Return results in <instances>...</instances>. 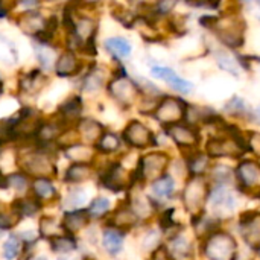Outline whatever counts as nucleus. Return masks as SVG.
<instances>
[{"instance_id": "50", "label": "nucleus", "mask_w": 260, "mask_h": 260, "mask_svg": "<svg viewBox=\"0 0 260 260\" xmlns=\"http://www.w3.org/2000/svg\"><path fill=\"white\" fill-rule=\"evenodd\" d=\"M177 6L175 2H158L155 6H154V14H158V15H168L172 12V9Z\"/></svg>"}, {"instance_id": "54", "label": "nucleus", "mask_w": 260, "mask_h": 260, "mask_svg": "<svg viewBox=\"0 0 260 260\" xmlns=\"http://www.w3.org/2000/svg\"><path fill=\"white\" fill-rule=\"evenodd\" d=\"M256 119H257V122L260 123V107H259V110L256 111Z\"/></svg>"}, {"instance_id": "8", "label": "nucleus", "mask_w": 260, "mask_h": 260, "mask_svg": "<svg viewBox=\"0 0 260 260\" xmlns=\"http://www.w3.org/2000/svg\"><path fill=\"white\" fill-rule=\"evenodd\" d=\"M108 91L123 107H131L140 96V88H139L137 82H134L125 73L117 75L108 84Z\"/></svg>"}, {"instance_id": "44", "label": "nucleus", "mask_w": 260, "mask_h": 260, "mask_svg": "<svg viewBox=\"0 0 260 260\" xmlns=\"http://www.w3.org/2000/svg\"><path fill=\"white\" fill-rule=\"evenodd\" d=\"M20 251V239L17 236H11L3 245V256L6 259H15Z\"/></svg>"}, {"instance_id": "53", "label": "nucleus", "mask_w": 260, "mask_h": 260, "mask_svg": "<svg viewBox=\"0 0 260 260\" xmlns=\"http://www.w3.org/2000/svg\"><path fill=\"white\" fill-rule=\"evenodd\" d=\"M38 3L37 2H21V6H24V8H30V6H37Z\"/></svg>"}, {"instance_id": "31", "label": "nucleus", "mask_w": 260, "mask_h": 260, "mask_svg": "<svg viewBox=\"0 0 260 260\" xmlns=\"http://www.w3.org/2000/svg\"><path fill=\"white\" fill-rule=\"evenodd\" d=\"M66 155L70 160H73L75 163H85V165H88V161L94 155V151L90 146H87V145H70L66 149Z\"/></svg>"}, {"instance_id": "51", "label": "nucleus", "mask_w": 260, "mask_h": 260, "mask_svg": "<svg viewBox=\"0 0 260 260\" xmlns=\"http://www.w3.org/2000/svg\"><path fill=\"white\" fill-rule=\"evenodd\" d=\"M84 201H85V192H84V190H81V189H76V190L70 192V197H69V204H72V206L75 207V206H81Z\"/></svg>"}, {"instance_id": "2", "label": "nucleus", "mask_w": 260, "mask_h": 260, "mask_svg": "<svg viewBox=\"0 0 260 260\" xmlns=\"http://www.w3.org/2000/svg\"><path fill=\"white\" fill-rule=\"evenodd\" d=\"M210 21V29L216 34V37L232 49L241 47L244 44L245 23L239 14H224L219 17H207Z\"/></svg>"}, {"instance_id": "10", "label": "nucleus", "mask_w": 260, "mask_h": 260, "mask_svg": "<svg viewBox=\"0 0 260 260\" xmlns=\"http://www.w3.org/2000/svg\"><path fill=\"white\" fill-rule=\"evenodd\" d=\"M236 181L242 189L251 190L259 186L260 163L253 158H242L235 171Z\"/></svg>"}, {"instance_id": "24", "label": "nucleus", "mask_w": 260, "mask_h": 260, "mask_svg": "<svg viewBox=\"0 0 260 260\" xmlns=\"http://www.w3.org/2000/svg\"><path fill=\"white\" fill-rule=\"evenodd\" d=\"M90 221V216L84 210H73L64 215L62 219V229L67 233H78L81 232Z\"/></svg>"}, {"instance_id": "32", "label": "nucleus", "mask_w": 260, "mask_h": 260, "mask_svg": "<svg viewBox=\"0 0 260 260\" xmlns=\"http://www.w3.org/2000/svg\"><path fill=\"white\" fill-rule=\"evenodd\" d=\"M120 146H122V140L114 133H104V136L96 143V149L101 151V152H104V154L117 152L120 149Z\"/></svg>"}, {"instance_id": "34", "label": "nucleus", "mask_w": 260, "mask_h": 260, "mask_svg": "<svg viewBox=\"0 0 260 260\" xmlns=\"http://www.w3.org/2000/svg\"><path fill=\"white\" fill-rule=\"evenodd\" d=\"M44 81H46V78L41 75V72L34 70V72H30L29 75H26L21 79L20 85H21V90H24L27 93H34V91H38L43 87Z\"/></svg>"}, {"instance_id": "48", "label": "nucleus", "mask_w": 260, "mask_h": 260, "mask_svg": "<svg viewBox=\"0 0 260 260\" xmlns=\"http://www.w3.org/2000/svg\"><path fill=\"white\" fill-rule=\"evenodd\" d=\"M8 184L14 187L17 192H21L27 187V178L23 174H12L8 177Z\"/></svg>"}, {"instance_id": "29", "label": "nucleus", "mask_w": 260, "mask_h": 260, "mask_svg": "<svg viewBox=\"0 0 260 260\" xmlns=\"http://www.w3.org/2000/svg\"><path fill=\"white\" fill-rule=\"evenodd\" d=\"M224 113L232 116V117L242 119V117H247L250 114V107L241 96H233L225 102Z\"/></svg>"}, {"instance_id": "4", "label": "nucleus", "mask_w": 260, "mask_h": 260, "mask_svg": "<svg viewBox=\"0 0 260 260\" xmlns=\"http://www.w3.org/2000/svg\"><path fill=\"white\" fill-rule=\"evenodd\" d=\"M171 163V157L166 152L154 151L143 155L139 160V166L134 174H131V184L155 181L166 174V169Z\"/></svg>"}, {"instance_id": "15", "label": "nucleus", "mask_w": 260, "mask_h": 260, "mask_svg": "<svg viewBox=\"0 0 260 260\" xmlns=\"http://www.w3.org/2000/svg\"><path fill=\"white\" fill-rule=\"evenodd\" d=\"M209 203L216 213L232 212L236 207V198L233 192L225 186H213V189H210Z\"/></svg>"}, {"instance_id": "52", "label": "nucleus", "mask_w": 260, "mask_h": 260, "mask_svg": "<svg viewBox=\"0 0 260 260\" xmlns=\"http://www.w3.org/2000/svg\"><path fill=\"white\" fill-rule=\"evenodd\" d=\"M9 184H8V177H5L0 171V189H6Z\"/></svg>"}, {"instance_id": "41", "label": "nucleus", "mask_w": 260, "mask_h": 260, "mask_svg": "<svg viewBox=\"0 0 260 260\" xmlns=\"http://www.w3.org/2000/svg\"><path fill=\"white\" fill-rule=\"evenodd\" d=\"M40 232H41V236H43V238H47V239L58 238L59 224L56 222L55 218L44 216V218H41V221H40Z\"/></svg>"}, {"instance_id": "25", "label": "nucleus", "mask_w": 260, "mask_h": 260, "mask_svg": "<svg viewBox=\"0 0 260 260\" xmlns=\"http://www.w3.org/2000/svg\"><path fill=\"white\" fill-rule=\"evenodd\" d=\"M210 180L215 186H225L229 187L235 180H236V175H235V171L222 163H215L212 165L210 171Z\"/></svg>"}, {"instance_id": "20", "label": "nucleus", "mask_w": 260, "mask_h": 260, "mask_svg": "<svg viewBox=\"0 0 260 260\" xmlns=\"http://www.w3.org/2000/svg\"><path fill=\"white\" fill-rule=\"evenodd\" d=\"M137 222H139V218L133 212V209L129 207V204L128 206H123V207H119L114 212L113 218H111L113 229H116L119 232H126V230L133 229Z\"/></svg>"}, {"instance_id": "56", "label": "nucleus", "mask_w": 260, "mask_h": 260, "mask_svg": "<svg viewBox=\"0 0 260 260\" xmlns=\"http://www.w3.org/2000/svg\"><path fill=\"white\" fill-rule=\"evenodd\" d=\"M257 254H259V257H260V245H259V248H257Z\"/></svg>"}, {"instance_id": "7", "label": "nucleus", "mask_w": 260, "mask_h": 260, "mask_svg": "<svg viewBox=\"0 0 260 260\" xmlns=\"http://www.w3.org/2000/svg\"><path fill=\"white\" fill-rule=\"evenodd\" d=\"M165 133L180 149H187L190 152H195L201 143V136H200L198 128H195L186 122L168 126V128H165Z\"/></svg>"}, {"instance_id": "14", "label": "nucleus", "mask_w": 260, "mask_h": 260, "mask_svg": "<svg viewBox=\"0 0 260 260\" xmlns=\"http://www.w3.org/2000/svg\"><path fill=\"white\" fill-rule=\"evenodd\" d=\"M172 260H192L193 259V244L190 239L181 233H175L169 238L165 245Z\"/></svg>"}, {"instance_id": "18", "label": "nucleus", "mask_w": 260, "mask_h": 260, "mask_svg": "<svg viewBox=\"0 0 260 260\" xmlns=\"http://www.w3.org/2000/svg\"><path fill=\"white\" fill-rule=\"evenodd\" d=\"M212 168V158L206 152H190L186 158V169L190 177H204Z\"/></svg>"}, {"instance_id": "1", "label": "nucleus", "mask_w": 260, "mask_h": 260, "mask_svg": "<svg viewBox=\"0 0 260 260\" xmlns=\"http://www.w3.org/2000/svg\"><path fill=\"white\" fill-rule=\"evenodd\" d=\"M247 151L245 136L239 134L235 126H227L224 134L210 137L206 143V154L210 158H241Z\"/></svg>"}, {"instance_id": "22", "label": "nucleus", "mask_w": 260, "mask_h": 260, "mask_svg": "<svg viewBox=\"0 0 260 260\" xmlns=\"http://www.w3.org/2000/svg\"><path fill=\"white\" fill-rule=\"evenodd\" d=\"M151 192L152 197H155L157 200L166 201L171 200L175 193V181L171 175L165 174L163 177H160L158 180L151 183Z\"/></svg>"}, {"instance_id": "3", "label": "nucleus", "mask_w": 260, "mask_h": 260, "mask_svg": "<svg viewBox=\"0 0 260 260\" xmlns=\"http://www.w3.org/2000/svg\"><path fill=\"white\" fill-rule=\"evenodd\" d=\"M203 254L207 260H238V242L225 230H216L203 239Z\"/></svg>"}, {"instance_id": "47", "label": "nucleus", "mask_w": 260, "mask_h": 260, "mask_svg": "<svg viewBox=\"0 0 260 260\" xmlns=\"http://www.w3.org/2000/svg\"><path fill=\"white\" fill-rule=\"evenodd\" d=\"M245 140H247V149L260 158V133H257V131L247 133Z\"/></svg>"}, {"instance_id": "9", "label": "nucleus", "mask_w": 260, "mask_h": 260, "mask_svg": "<svg viewBox=\"0 0 260 260\" xmlns=\"http://www.w3.org/2000/svg\"><path fill=\"white\" fill-rule=\"evenodd\" d=\"M126 145L136 149H146L152 145H155V136L154 133L140 120H131L122 134Z\"/></svg>"}, {"instance_id": "6", "label": "nucleus", "mask_w": 260, "mask_h": 260, "mask_svg": "<svg viewBox=\"0 0 260 260\" xmlns=\"http://www.w3.org/2000/svg\"><path fill=\"white\" fill-rule=\"evenodd\" d=\"M189 104L175 96H161L152 116L154 119L161 123L165 128L172 126L175 123H181L186 119V111H187Z\"/></svg>"}, {"instance_id": "35", "label": "nucleus", "mask_w": 260, "mask_h": 260, "mask_svg": "<svg viewBox=\"0 0 260 260\" xmlns=\"http://www.w3.org/2000/svg\"><path fill=\"white\" fill-rule=\"evenodd\" d=\"M34 193L38 200H52L56 195L53 184L47 178H38L34 181Z\"/></svg>"}, {"instance_id": "23", "label": "nucleus", "mask_w": 260, "mask_h": 260, "mask_svg": "<svg viewBox=\"0 0 260 260\" xmlns=\"http://www.w3.org/2000/svg\"><path fill=\"white\" fill-rule=\"evenodd\" d=\"M78 133L85 143H98L104 136V126L93 119H84L78 125Z\"/></svg>"}, {"instance_id": "42", "label": "nucleus", "mask_w": 260, "mask_h": 260, "mask_svg": "<svg viewBox=\"0 0 260 260\" xmlns=\"http://www.w3.org/2000/svg\"><path fill=\"white\" fill-rule=\"evenodd\" d=\"M158 247H161V235H160V232L149 230L146 233V236L143 238V248L148 250V251L151 250L154 253Z\"/></svg>"}, {"instance_id": "28", "label": "nucleus", "mask_w": 260, "mask_h": 260, "mask_svg": "<svg viewBox=\"0 0 260 260\" xmlns=\"http://www.w3.org/2000/svg\"><path fill=\"white\" fill-rule=\"evenodd\" d=\"M102 245L111 256H116L123 248V235L116 229H107L102 235Z\"/></svg>"}, {"instance_id": "13", "label": "nucleus", "mask_w": 260, "mask_h": 260, "mask_svg": "<svg viewBox=\"0 0 260 260\" xmlns=\"http://www.w3.org/2000/svg\"><path fill=\"white\" fill-rule=\"evenodd\" d=\"M239 230L247 245L257 250L260 245V212H248L242 215Z\"/></svg>"}, {"instance_id": "5", "label": "nucleus", "mask_w": 260, "mask_h": 260, "mask_svg": "<svg viewBox=\"0 0 260 260\" xmlns=\"http://www.w3.org/2000/svg\"><path fill=\"white\" fill-rule=\"evenodd\" d=\"M209 195H210L209 181L204 177H190L186 181L181 200H183L186 210L190 215L200 216L203 215V210L209 201Z\"/></svg>"}, {"instance_id": "39", "label": "nucleus", "mask_w": 260, "mask_h": 260, "mask_svg": "<svg viewBox=\"0 0 260 260\" xmlns=\"http://www.w3.org/2000/svg\"><path fill=\"white\" fill-rule=\"evenodd\" d=\"M50 247L55 253L66 254V253H70L76 248V242L70 236H58V238L50 239Z\"/></svg>"}, {"instance_id": "40", "label": "nucleus", "mask_w": 260, "mask_h": 260, "mask_svg": "<svg viewBox=\"0 0 260 260\" xmlns=\"http://www.w3.org/2000/svg\"><path fill=\"white\" fill-rule=\"evenodd\" d=\"M102 84H104V73L102 70L96 69L87 73V76L82 81V88L85 91H94V90H99Z\"/></svg>"}, {"instance_id": "17", "label": "nucleus", "mask_w": 260, "mask_h": 260, "mask_svg": "<svg viewBox=\"0 0 260 260\" xmlns=\"http://www.w3.org/2000/svg\"><path fill=\"white\" fill-rule=\"evenodd\" d=\"M102 184L110 190L119 192V190H122V189H125L128 186V175L125 174V169L119 163H114L104 174Z\"/></svg>"}, {"instance_id": "36", "label": "nucleus", "mask_w": 260, "mask_h": 260, "mask_svg": "<svg viewBox=\"0 0 260 260\" xmlns=\"http://www.w3.org/2000/svg\"><path fill=\"white\" fill-rule=\"evenodd\" d=\"M216 62H218V66H219L222 70L229 72V73L233 75V76H239V73H241L239 61H238L235 56H232L230 53H227V52H219V53L216 55Z\"/></svg>"}, {"instance_id": "27", "label": "nucleus", "mask_w": 260, "mask_h": 260, "mask_svg": "<svg viewBox=\"0 0 260 260\" xmlns=\"http://www.w3.org/2000/svg\"><path fill=\"white\" fill-rule=\"evenodd\" d=\"M107 52H110L114 58H119V59H123V58H128L131 55V43L126 40V38H122V37H113V38H108L105 40L104 43Z\"/></svg>"}, {"instance_id": "49", "label": "nucleus", "mask_w": 260, "mask_h": 260, "mask_svg": "<svg viewBox=\"0 0 260 260\" xmlns=\"http://www.w3.org/2000/svg\"><path fill=\"white\" fill-rule=\"evenodd\" d=\"M47 50H49V47H37V56H38V59H40V62L43 64V67L44 69H50L52 67V59H53V52L50 50L49 53H47Z\"/></svg>"}, {"instance_id": "19", "label": "nucleus", "mask_w": 260, "mask_h": 260, "mask_svg": "<svg viewBox=\"0 0 260 260\" xmlns=\"http://www.w3.org/2000/svg\"><path fill=\"white\" fill-rule=\"evenodd\" d=\"M46 24H47V21L43 18V15L38 12H34V11L23 14V17L20 18V27L23 29V32H26L29 35H37V37L44 35Z\"/></svg>"}, {"instance_id": "37", "label": "nucleus", "mask_w": 260, "mask_h": 260, "mask_svg": "<svg viewBox=\"0 0 260 260\" xmlns=\"http://www.w3.org/2000/svg\"><path fill=\"white\" fill-rule=\"evenodd\" d=\"M82 111V101L78 96H73L72 99L66 101L61 107H59V113L62 114V117H66L67 120L76 119L79 117Z\"/></svg>"}, {"instance_id": "43", "label": "nucleus", "mask_w": 260, "mask_h": 260, "mask_svg": "<svg viewBox=\"0 0 260 260\" xmlns=\"http://www.w3.org/2000/svg\"><path fill=\"white\" fill-rule=\"evenodd\" d=\"M59 133H61V129H59L58 125H55V123H43L40 131H38V136H40L41 140L50 142V140L56 139L59 136Z\"/></svg>"}, {"instance_id": "45", "label": "nucleus", "mask_w": 260, "mask_h": 260, "mask_svg": "<svg viewBox=\"0 0 260 260\" xmlns=\"http://www.w3.org/2000/svg\"><path fill=\"white\" fill-rule=\"evenodd\" d=\"M0 61H5V62L15 61V50H14L12 44L8 40H5L3 37H0Z\"/></svg>"}, {"instance_id": "30", "label": "nucleus", "mask_w": 260, "mask_h": 260, "mask_svg": "<svg viewBox=\"0 0 260 260\" xmlns=\"http://www.w3.org/2000/svg\"><path fill=\"white\" fill-rule=\"evenodd\" d=\"M90 177H91V168H90V165H85V163H73L67 169L64 180L67 183H82V181L88 180Z\"/></svg>"}, {"instance_id": "16", "label": "nucleus", "mask_w": 260, "mask_h": 260, "mask_svg": "<svg viewBox=\"0 0 260 260\" xmlns=\"http://www.w3.org/2000/svg\"><path fill=\"white\" fill-rule=\"evenodd\" d=\"M215 120H221L218 114L215 113L213 108L210 107H200V105H189L186 111V119L184 122L198 126V125H206V123H213Z\"/></svg>"}, {"instance_id": "33", "label": "nucleus", "mask_w": 260, "mask_h": 260, "mask_svg": "<svg viewBox=\"0 0 260 260\" xmlns=\"http://www.w3.org/2000/svg\"><path fill=\"white\" fill-rule=\"evenodd\" d=\"M40 203L38 198H21L14 203V212H17L20 216H32L40 210Z\"/></svg>"}, {"instance_id": "26", "label": "nucleus", "mask_w": 260, "mask_h": 260, "mask_svg": "<svg viewBox=\"0 0 260 260\" xmlns=\"http://www.w3.org/2000/svg\"><path fill=\"white\" fill-rule=\"evenodd\" d=\"M129 207L133 209V212L137 215L139 219H148L154 213L152 200L149 197L143 195V193H137L136 197H133L129 200Z\"/></svg>"}, {"instance_id": "21", "label": "nucleus", "mask_w": 260, "mask_h": 260, "mask_svg": "<svg viewBox=\"0 0 260 260\" xmlns=\"http://www.w3.org/2000/svg\"><path fill=\"white\" fill-rule=\"evenodd\" d=\"M81 69V62L79 59L76 58V55L70 50L61 53L58 58H56V62H55V70H56V75L58 76H72V75H76Z\"/></svg>"}, {"instance_id": "12", "label": "nucleus", "mask_w": 260, "mask_h": 260, "mask_svg": "<svg viewBox=\"0 0 260 260\" xmlns=\"http://www.w3.org/2000/svg\"><path fill=\"white\" fill-rule=\"evenodd\" d=\"M151 75L157 79L165 81L171 88H174L175 91L181 93V94H189L193 90V84L181 76H178V73L175 70H172L171 67H163V66H154L151 69Z\"/></svg>"}, {"instance_id": "38", "label": "nucleus", "mask_w": 260, "mask_h": 260, "mask_svg": "<svg viewBox=\"0 0 260 260\" xmlns=\"http://www.w3.org/2000/svg\"><path fill=\"white\" fill-rule=\"evenodd\" d=\"M110 207H111L110 200H108V198H104V197H99V198L93 200V203L90 204L87 213H88L90 218L99 219V218L105 216V215L110 212Z\"/></svg>"}, {"instance_id": "11", "label": "nucleus", "mask_w": 260, "mask_h": 260, "mask_svg": "<svg viewBox=\"0 0 260 260\" xmlns=\"http://www.w3.org/2000/svg\"><path fill=\"white\" fill-rule=\"evenodd\" d=\"M21 168L27 174L37 175L40 178L55 175V171H56V168L50 161V158L44 154H40V152H32V154L24 155L21 160Z\"/></svg>"}, {"instance_id": "55", "label": "nucleus", "mask_w": 260, "mask_h": 260, "mask_svg": "<svg viewBox=\"0 0 260 260\" xmlns=\"http://www.w3.org/2000/svg\"><path fill=\"white\" fill-rule=\"evenodd\" d=\"M34 260H46L44 257H37V259H34Z\"/></svg>"}, {"instance_id": "46", "label": "nucleus", "mask_w": 260, "mask_h": 260, "mask_svg": "<svg viewBox=\"0 0 260 260\" xmlns=\"http://www.w3.org/2000/svg\"><path fill=\"white\" fill-rule=\"evenodd\" d=\"M20 221V215L17 212H2L0 213V230H9L14 225H17V222Z\"/></svg>"}]
</instances>
